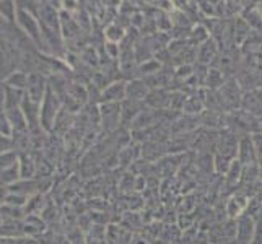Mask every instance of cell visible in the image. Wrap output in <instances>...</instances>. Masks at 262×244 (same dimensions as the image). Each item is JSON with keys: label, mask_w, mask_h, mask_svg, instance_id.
Masks as SVG:
<instances>
[{"label": "cell", "mask_w": 262, "mask_h": 244, "mask_svg": "<svg viewBox=\"0 0 262 244\" xmlns=\"http://www.w3.org/2000/svg\"><path fill=\"white\" fill-rule=\"evenodd\" d=\"M251 244H262V216L256 220V233Z\"/></svg>", "instance_id": "7c38bea8"}, {"label": "cell", "mask_w": 262, "mask_h": 244, "mask_svg": "<svg viewBox=\"0 0 262 244\" xmlns=\"http://www.w3.org/2000/svg\"><path fill=\"white\" fill-rule=\"evenodd\" d=\"M236 160L241 163L243 168L257 165V151H256L254 140H252V135H241Z\"/></svg>", "instance_id": "7a4b0ae2"}, {"label": "cell", "mask_w": 262, "mask_h": 244, "mask_svg": "<svg viewBox=\"0 0 262 244\" xmlns=\"http://www.w3.org/2000/svg\"><path fill=\"white\" fill-rule=\"evenodd\" d=\"M256 233V220L245 213L236 218V241L238 244H251Z\"/></svg>", "instance_id": "3957f363"}, {"label": "cell", "mask_w": 262, "mask_h": 244, "mask_svg": "<svg viewBox=\"0 0 262 244\" xmlns=\"http://www.w3.org/2000/svg\"><path fill=\"white\" fill-rule=\"evenodd\" d=\"M106 101L110 103H122L125 98H127V83L125 81H116L110 88L106 90L104 93Z\"/></svg>", "instance_id": "9c48e42d"}, {"label": "cell", "mask_w": 262, "mask_h": 244, "mask_svg": "<svg viewBox=\"0 0 262 244\" xmlns=\"http://www.w3.org/2000/svg\"><path fill=\"white\" fill-rule=\"evenodd\" d=\"M150 92H151V88L147 85V81L143 78H132L127 81V98L129 99L145 103V99L148 98Z\"/></svg>", "instance_id": "52a82bcc"}, {"label": "cell", "mask_w": 262, "mask_h": 244, "mask_svg": "<svg viewBox=\"0 0 262 244\" xmlns=\"http://www.w3.org/2000/svg\"><path fill=\"white\" fill-rule=\"evenodd\" d=\"M241 178H243V165L234 160L231 163V166L228 168L227 174H225V184L227 187H236L238 184H241Z\"/></svg>", "instance_id": "30bf717a"}, {"label": "cell", "mask_w": 262, "mask_h": 244, "mask_svg": "<svg viewBox=\"0 0 262 244\" xmlns=\"http://www.w3.org/2000/svg\"><path fill=\"white\" fill-rule=\"evenodd\" d=\"M171 93H173V90H169V88L151 90L148 98L145 99V106L155 111H169Z\"/></svg>", "instance_id": "277c9868"}, {"label": "cell", "mask_w": 262, "mask_h": 244, "mask_svg": "<svg viewBox=\"0 0 262 244\" xmlns=\"http://www.w3.org/2000/svg\"><path fill=\"white\" fill-rule=\"evenodd\" d=\"M124 36H125L124 30L121 28V26H117V25H111L110 30H107V38H110L111 41H114V42L122 41Z\"/></svg>", "instance_id": "8fae6325"}, {"label": "cell", "mask_w": 262, "mask_h": 244, "mask_svg": "<svg viewBox=\"0 0 262 244\" xmlns=\"http://www.w3.org/2000/svg\"><path fill=\"white\" fill-rule=\"evenodd\" d=\"M216 93H219L222 111L225 114L241 109V101H243V95L245 93H243L238 80L234 77H230L225 80V83L220 86V90H216Z\"/></svg>", "instance_id": "6da1fadb"}, {"label": "cell", "mask_w": 262, "mask_h": 244, "mask_svg": "<svg viewBox=\"0 0 262 244\" xmlns=\"http://www.w3.org/2000/svg\"><path fill=\"white\" fill-rule=\"evenodd\" d=\"M220 57V48L212 38L209 41H205L202 46L197 48V64L212 67L216 64V59Z\"/></svg>", "instance_id": "5b68a950"}, {"label": "cell", "mask_w": 262, "mask_h": 244, "mask_svg": "<svg viewBox=\"0 0 262 244\" xmlns=\"http://www.w3.org/2000/svg\"><path fill=\"white\" fill-rule=\"evenodd\" d=\"M145 103H140V101H134V99L125 98L122 104H121V116L124 117L125 122H130L134 124V121L137 119L139 114L145 109Z\"/></svg>", "instance_id": "ba28073f"}, {"label": "cell", "mask_w": 262, "mask_h": 244, "mask_svg": "<svg viewBox=\"0 0 262 244\" xmlns=\"http://www.w3.org/2000/svg\"><path fill=\"white\" fill-rule=\"evenodd\" d=\"M259 134H262V117H259Z\"/></svg>", "instance_id": "4fadbf2b"}, {"label": "cell", "mask_w": 262, "mask_h": 244, "mask_svg": "<svg viewBox=\"0 0 262 244\" xmlns=\"http://www.w3.org/2000/svg\"><path fill=\"white\" fill-rule=\"evenodd\" d=\"M249 198L251 197H248L246 194H243V192L233 194L228 198L225 210H227V215L230 216V220H236V218H239L241 215L246 213L248 205H249Z\"/></svg>", "instance_id": "8992f818"}]
</instances>
